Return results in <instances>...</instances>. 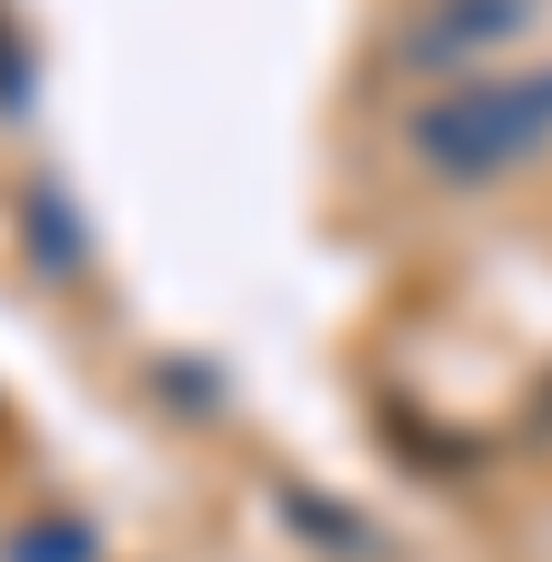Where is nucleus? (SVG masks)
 Wrapping results in <instances>:
<instances>
[{
  "label": "nucleus",
  "instance_id": "f257e3e1",
  "mask_svg": "<svg viewBox=\"0 0 552 562\" xmlns=\"http://www.w3.org/2000/svg\"><path fill=\"white\" fill-rule=\"evenodd\" d=\"M542 140H552V70H532V81H462V91H432L412 111V161L442 181H493V171L532 161Z\"/></svg>",
  "mask_w": 552,
  "mask_h": 562
}]
</instances>
